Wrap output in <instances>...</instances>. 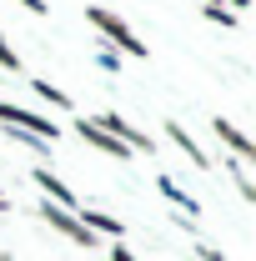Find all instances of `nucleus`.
I'll return each instance as SVG.
<instances>
[{"mask_svg":"<svg viewBox=\"0 0 256 261\" xmlns=\"http://www.w3.org/2000/svg\"><path fill=\"white\" fill-rule=\"evenodd\" d=\"M96 61H100V70H111V75H116V70H121V56H116V50H100Z\"/></svg>","mask_w":256,"mask_h":261,"instance_id":"4468645a","label":"nucleus"},{"mask_svg":"<svg viewBox=\"0 0 256 261\" xmlns=\"http://www.w3.org/2000/svg\"><path fill=\"white\" fill-rule=\"evenodd\" d=\"M231 10H236V15H241V10H246V0H231Z\"/></svg>","mask_w":256,"mask_h":261,"instance_id":"a211bd4d","label":"nucleus"},{"mask_svg":"<svg viewBox=\"0 0 256 261\" xmlns=\"http://www.w3.org/2000/svg\"><path fill=\"white\" fill-rule=\"evenodd\" d=\"M15 5H25L31 15H45V0H15Z\"/></svg>","mask_w":256,"mask_h":261,"instance_id":"dca6fc26","label":"nucleus"},{"mask_svg":"<svg viewBox=\"0 0 256 261\" xmlns=\"http://www.w3.org/2000/svg\"><path fill=\"white\" fill-rule=\"evenodd\" d=\"M31 91H35L40 100H50L56 111H70V96H65L61 86H50V81H31Z\"/></svg>","mask_w":256,"mask_h":261,"instance_id":"9b49d317","label":"nucleus"},{"mask_svg":"<svg viewBox=\"0 0 256 261\" xmlns=\"http://www.w3.org/2000/svg\"><path fill=\"white\" fill-rule=\"evenodd\" d=\"M201 261H226V256L216 251V246H201Z\"/></svg>","mask_w":256,"mask_h":261,"instance_id":"f3484780","label":"nucleus"},{"mask_svg":"<svg viewBox=\"0 0 256 261\" xmlns=\"http://www.w3.org/2000/svg\"><path fill=\"white\" fill-rule=\"evenodd\" d=\"M75 221L91 231V236H111V241H126V221L106 216V211H96V206H81V211H75Z\"/></svg>","mask_w":256,"mask_h":261,"instance_id":"6e6552de","label":"nucleus"},{"mask_svg":"<svg viewBox=\"0 0 256 261\" xmlns=\"http://www.w3.org/2000/svg\"><path fill=\"white\" fill-rule=\"evenodd\" d=\"M40 216H45V226H56L65 241H75V246H96V236L75 221V211H61V206H50V201H40Z\"/></svg>","mask_w":256,"mask_h":261,"instance_id":"39448f33","label":"nucleus"},{"mask_svg":"<svg viewBox=\"0 0 256 261\" xmlns=\"http://www.w3.org/2000/svg\"><path fill=\"white\" fill-rule=\"evenodd\" d=\"M5 206H10V201H5V191H0V211H5Z\"/></svg>","mask_w":256,"mask_h":261,"instance_id":"6ab92c4d","label":"nucleus"},{"mask_svg":"<svg viewBox=\"0 0 256 261\" xmlns=\"http://www.w3.org/2000/svg\"><path fill=\"white\" fill-rule=\"evenodd\" d=\"M86 20H91L106 40H116V50H126V56H136V61H146V56H151V50H146V40L131 31L116 10H106V5H86Z\"/></svg>","mask_w":256,"mask_h":261,"instance_id":"f257e3e1","label":"nucleus"},{"mask_svg":"<svg viewBox=\"0 0 256 261\" xmlns=\"http://www.w3.org/2000/svg\"><path fill=\"white\" fill-rule=\"evenodd\" d=\"M166 136H171V141H176V146H181V151H186V156H191L196 166H206V156H201V146H196L191 136H186V130L176 126V121H166Z\"/></svg>","mask_w":256,"mask_h":261,"instance_id":"9d476101","label":"nucleus"},{"mask_svg":"<svg viewBox=\"0 0 256 261\" xmlns=\"http://www.w3.org/2000/svg\"><path fill=\"white\" fill-rule=\"evenodd\" d=\"M20 50H15V45H10V40H5V35H0V70H20Z\"/></svg>","mask_w":256,"mask_h":261,"instance_id":"f8f14e48","label":"nucleus"},{"mask_svg":"<svg viewBox=\"0 0 256 261\" xmlns=\"http://www.w3.org/2000/svg\"><path fill=\"white\" fill-rule=\"evenodd\" d=\"M0 261H15V256H10V251H0Z\"/></svg>","mask_w":256,"mask_h":261,"instance_id":"aec40b11","label":"nucleus"},{"mask_svg":"<svg viewBox=\"0 0 256 261\" xmlns=\"http://www.w3.org/2000/svg\"><path fill=\"white\" fill-rule=\"evenodd\" d=\"M111 261H136V251H131L126 241H116V246H111Z\"/></svg>","mask_w":256,"mask_h":261,"instance_id":"2eb2a0df","label":"nucleus"},{"mask_svg":"<svg viewBox=\"0 0 256 261\" xmlns=\"http://www.w3.org/2000/svg\"><path fill=\"white\" fill-rule=\"evenodd\" d=\"M31 181L40 186V191H45V201H50V206H61V211H81V206H75V191L65 186V181L56 176V171H50V166H35V176H31Z\"/></svg>","mask_w":256,"mask_h":261,"instance_id":"0eeeda50","label":"nucleus"},{"mask_svg":"<svg viewBox=\"0 0 256 261\" xmlns=\"http://www.w3.org/2000/svg\"><path fill=\"white\" fill-rule=\"evenodd\" d=\"M201 10H206V20H216V25H226V31L241 25V15H236L231 5H221V0H201Z\"/></svg>","mask_w":256,"mask_h":261,"instance_id":"1a4fd4ad","label":"nucleus"},{"mask_svg":"<svg viewBox=\"0 0 256 261\" xmlns=\"http://www.w3.org/2000/svg\"><path fill=\"white\" fill-rule=\"evenodd\" d=\"M0 121L15 126V130H25V136H35V141H61V126L45 121V116H35L31 106H10V100H0Z\"/></svg>","mask_w":256,"mask_h":261,"instance_id":"f03ea898","label":"nucleus"},{"mask_svg":"<svg viewBox=\"0 0 256 261\" xmlns=\"http://www.w3.org/2000/svg\"><path fill=\"white\" fill-rule=\"evenodd\" d=\"M96 126H100V130H111V136H116V141H121L126 151H141V156H156V141H151V136H146L141 126H131V121H121L116 111H106V116H96Z\"/></svg>","mask_w":256,"mask_h":261,"instance_id":"7ed1b4c3","label":"nucleus"},{"mask_svg":"<svg viewBox=\"0 0 256 261\" xmlns=\"http://www.w3.org/2000/svg\"><path fill=\"white\" fill-rule=\"evenodd\" d=\"M211 130H216V141H221V146H226L241 166H256V141H251L241 126H231L226 116H211Z\"/></svg>","mask_w":256,"mask_h":261,"instance_id":"20e7f679","label":"nucleus"},{"mask_svg":"<svg viewBox=\"0 0 256 261\" xmlns=\"http://www.w3.org/2000/svg\"><path fill=\"white\" fill-rule=\"evenodd\" d=\"M161 196H166V201H176V206H186V211H196V201L186 191H176V181H166V176H161Z\"/></svg>","mask_w":256,"mask_h":261,"instance_id":"ddd939ff","label":"nucleus"},{"mask_svg":"<svg viewBox=\"0 0 256 261\" xmlns=\"http://www.w3.org/2000/svg\"><path fill=\"white\" fill-rule=\"evenodd\" d=\"M75 136H81L86 146H96V151H106V156H116V161H126V156H131L126 146H121V141H116L111 130H100L96 121H91V116H75Z\"/></svg>","mask_w":256,"mask_h":261,"instance_id":"423d86ee","label":"nucleus"}]
</instances>
